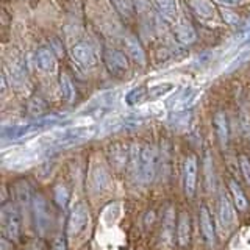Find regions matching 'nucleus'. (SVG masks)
<instances>
[{
  "label": "nucleus",
  "instance_id": "nucleus-29",
  "mask_svg": "<svg viewBox=\"0 0 250 250\" xmlns=\"http://www.w3.org/2000/svg\"><path fill=\"white\" fill-rule=\"evenodd\" d=\"M111 3L114 5V8L119 11L125 18H130L133 13V6L130 0H111Z\"/></svg>",
  "mask_w": 250,
  "mask_h": 250
},
{
  "label": "nucleus",
  "instance_id": "nucleus-1",
  "mask_svg": "<svg viewBox=\"0 0 250 250\" xmlns=\"http://www.w3.org/2000/svg\"><path fill=\"white\" fill-rule=\"evenodd\" d=\"M91 221V213L89 208L84 202L77 203V205L70 211V216L67 219V239L70 241V244H75L74 241L84 238L86 231H88V225Z\"/></svg>",
  "mask_w": 250,
  "mask_h": 250
},
{
  "label": "nucleus",
  "instance_id": "nucleus-4",
  "mask_svg": "<svg viewBox=\"0 0 250 250\" xmlns=\"http://www.w3.org/2000/svg\"><path fill=\"white\" fill-rule=\"evenodd\" d=\"M88 183L89 191L92 192H102L109 186V172L105 166V163L102 161L99 156H94L89 164V172H88Z\"/></svg>",
  "mask_w": 250,
  "mask_h": 250
},
{
  "label": "nucleus",
  "instance_id": "nucleus-23",
  "mask_svg": "<svg viewBox=\"0 0 250 250\" xmlns=\"http://www.w3.org/2000/svg\"><path fill=\"white\" fill-rule=\"evenodd\" d=\"M60 89H61L62 99H64L67 104H72L75 100L77 91H75V86H74L72 80H70V77L64 72L60 75Z\"/></svg>",
  "mask_w": 250,
  "mask_h": 250
},
{
  "label": "nucleus",
  "instance_id": "nucleus-19",
  "mask_svg": "<svg viewBox=\"0 0 250 250\" xmlns=\"http://www.w3.org/2000/svg\"><path fill=\"white\" fill-rule=\"evenodd\" d=\"M213 124H214V128H216V135H217V139H219V144H221L222 148H225L227 144H229V119H227L225 113L217 111L214 114Z\"/></svg>",
  "mask_w": 250,
  "mask_h": 250
},
{
  "label": "nucleus",
  "instance_id": "nucleus-7",
  "mask_svg": "<svg viewBox=\"0 0 250 250\" xmlns=\"http://www.w3.org/2000/svg\"><path fill=\"white\" fill-rule=\"evenodd\" d=\"M104 62L108 69V72L114 77H125L130 70V62L127 55L116 49H106L104 50Z\"/></svg>",
  "mask_w": 250,
  "mask_h": 250
},
{
  "label": "nucleus",
  "instance_id": "nucleus-13",
  "mask_svg": "<svg viewBox=\"0 0 250 250\" xmlns=\"http://www.w3.org/2000/svg\"><path fill=\"white\" fill-rule=\"evenodd\" d=\"M16 197H18V205L21 208V214L28 216V209L33 208V195L30 192L28 183L19 182L16 185Z\"/></svg>",
  "mask_w": 250,
  "mask_h": 250
},
{
  "label": "nucleus",
  "instance_id": "nucleus-3",
  "mask_svg": "<svg viewBox=\"0 0 250 250\" xmlns=\"http://www.w3.org/2000/svg\"><path fill=\"white\" fill-rule=\"evenodd\" d=\"M21 211L14 203H5L0 209V224L5 238L18 241L21 236Z\"/></svg>",
  "mask_w": 250,
  "mask_h": 250
},
{
  "label": "nucleus",
  "instance_id": "nucleus-31",
  "mask_svg": "<svg viewBox=\"0 0 250 250\" xmlns=\"http://www.w3.org/2000/svg\"><path fill=\"white\" fill-rule=\"evenodd\" d=\"M239 166H241V170H242V175H244L247 185L250 186V160L247 156L242 155L239 158Z\"/></svg>",
  "mask_w": 250,
  "mask_h": 250
},
{
  "label": "nucleus",
  "instance_id": "nucleus-10",
  "mask_svg": "<svg viewBox=\"0 0 250 250\" xmlns=\"http://www.w3.org/2000/svg\"><path fill=\"white\" fill-rule=\"evenodd\" d=\"M108 160L116 170L125 169L128 166V160H130V147L125 146L124 143L111 144L108 147Z\"/></svg>",
  "mask_w": 250,
  "mask_h": 250
},
{
  "label": "nucleus",
  "instance_id": "nucleus-18",
  "mask_svg": "<svg viewBox=\"0 0 250 250\" xmlns=\"http://www.w3.org/2000/svg\"><path fill=\"white\" fill-rule=\"evenodd\" d=\"M189 6L199 19L202 21L214 19L216 10H214V5L211 3L209 0H189Z\"/></svg>",
  "mask_w": 250,
  "mask_h": 250
},
{
  "label": "nucleus",
  "instance_id": "nucleus-32",
  "mask_svg": "<svg viewBox=\"0 0 250 250\" xmlns=\"http://www.w3.org/2000/svg\"><path fill=\"white\" fill-rule=\"evenodd\" d=\"M222 16H224V19L227 23H230V25H236V23L239 22V16L236 13H233V11H229V10H224L222 11Z\"/></svg>",
  "mask_w": 250,
  "mask_h": 250
},
{
  "label": "nucleus",
  "instance_id": "nucleus-14",
  "mask_svg": "<svg viewBox=\"0 0 250 250\" xmlns=\"http://www.w3.org/2000/svg\"><path fill=\"white\" fill-rule=\"evenodd\" d=\"M219 219L225 229H231L236 224V211L225 195H221V200H219Z\"/></svg>",
  "mask_w": 250,
  "mask_h": 250
},
{
  "label": "nucleus",
  "instance_id": "nucleus-17",
  "mask_svg": "<svg viewBox=\"0 0 250 250\" xmlns=\"http://www.w3.org/2000/svg\"><path fill=\"white\" fill-rule=\"evenodd\" d=\"M191 239V222H189V214L183 211L178 216V222H177V241L178 246H188Z\"/></svg>",
  "mask_w": 250,
  "mask_h": 250
},
{
  "label": "nucleus",
  "instance_id": "nucleus-24",
  "mask_svg": "<svg viewBox=\"0 0 250 250\" xmlns=\"http://www.w3.org/2000/svg\"><path fill=\"white\" fill-rule=\"evenodd\" d=\"M170 170V147L167 143H163L161 150L158 152V172L163 178H167Z\"/></svg>",
  "mask_w": 250,
  "mask_h": 250
},
{
  "label": "nucleus",
  "instance_id": "nucleus-9",
  "mask_svg": "<svg viewBox=\"0 0 250 250\" xmlns=\"http://www.w3.org/2000/svg\"><path fill=\"white\" fill-rule=\"evenodd\" d=\"M197 158L188 156L183 166V183H185V192L188 197H192L195 194V186H197V172H199Z\"/></svg>",
  "mask_w": 250,
  "mask_h": 250
},
{
  "label": "nucleus",
  "instance_id": "nucleus-25",
  "mask_svg": "<svg viewBox=\"0 0 250 250\" xmlns=\"http://www.w3.org/2000/svg\"><path fill=\"white\" fill-rule=\"evenodd\" d=\"M229 186H230V191H231L233 199H234V207H236L239 211H246L247 209V199H246L244 192H242L241 186L234 182V180H230Z\"/></svg>",
  "mask_w": 250,
  "mask_h": 250
},
{
  "label": "nucleus",
  "instance_id": "nucleus-27",
  "mask_svg": "<svg viewBox=\"0 0 250 250\" xmlns=\"http://www.w3.org/2000/svg\"><path fill=\"white\" fill-rule=\"evenodd\" d=\"M53 199L55 202L58 203V207L61 208H66L67 202H69V191L64 185H57L53 189Z\"/></svg>",
  "mask_w": 250,
  "mask_h": 250
},
{
  "label": "nucleus",
  "instance_id": "nucleus-22",
  "mask_svg": "<svg viewBox=\"0 0 250 250\" xmlns=\"http://www.w3.org/2000/svg\"><path fill=\"white\" fill-rule=\"evenodd\" d=\"M139 160H141V146L131 144L130 146V160H128V174L133 180L139 182Z\"/></svg>",
  "mask_w": 250,
  "mask_h": 250
},
{
  "label": "nucleus",
  "instance_id": "nucleus-2",
  "mask_svg": "<svg viewBox=\"0 0 250 250\" xmlns=\"http://www.w3.org/2000/svg\"><path fill=\"white\" fill-rule=\"evenodd\" d=\"M158 174V150L155 146L144 144L141 147V160H139V183L148 185L152 183Z\"/></svg>",
  "mask_w": 250,
  "mask_h": 250
},
{
  "label": "nucleus",
  "instance_id": "nucleus-11",
  "mask_svg": "<svg viewBox=\"0 0 250 250\" xmlns=\"http://www.w3.org/2000/svg\"><path fill=\"white\" fill-rule=\"evenodd\" d=\"M174 35L177 38V41L185 45H191L195 42V39H197V33H195L194 27L191 25V22L185 18L177 19L174 25Z\"/></svg>",
  "mask_w": 250,
  "mask_h": 250
},
{
  "label": "nucleus",
  "instance_id": "nucleus-30",
  "mask_svg": "<svg viewBox=\"0 0 250 250\" xmlns=\"http://www.w3.org/2000/svg\"><path fill=\"white\" fill-rule=\"evenodd\" d=\"M44 109H45V105H44V102L39 99V97H35V99H31L30 100V104H28V111L31 114H35V116H39V114H42L44 113Z\"/></svg>",
  "mask_w": 250,
  "mask_h": 250
},
{
  "label": "nucleus",
  "instance_id": "nucleus-16",
  "mask_svg": "<svg viewBox=\"0 0 250 250\" xmlns=\"http://www.w3.org/2000/svg\"><path fill=\"white\" fill-rule=\"evenodd\" d=\"M36 66L42 72H53L55 67H57L55 53L50 49H47V47H41L36 52Z\"/></svg>",
  "mask_w": 250,
  "mask_h": 250
},
{
  "label": "nucleus",
  "instance_id": "nucleus-15",
  "mask_svg": "<svg viewBox=\"0 0 250 250\" xmlns=\"http://www.w3.org/2000/svg\"><path fill=\"white\" fill-rule=\"evenodd\" d=\"M199 221H200V230L205 241L208 244H214L216 241V231H214V225L211 221V214L207 207H202L199 211Z\"/></svg>",
  "mask_w": 250,
  "mask_h": 250
},
{
  "label": "nucleus",
  "instance_id": "nucleus-33",
  "mask_svg": "<svg viewBox=\"0 0 250 250\" xmlns=\"http://www.w3.org/2000/svg\"><path fill=\"white\" fill-rule=\"evenodd\" d=\"M52 250H67L66 249V239L62 238V236H57V238H55Z\"/></svg>",
  "mask_w": 250,
  "mask_h": 250
},
{
  "label": "nucleus",
  "instance_id": "nucleus-21",
  "mask_svg": "<svg viewBox=\"0 0 250 250\" xmlns=\"http://www.w3.org/2000/svg\"><path fill=\"white\" fill-rule=\"evenodd\" d=\"M153 2L164 19L169 22H177V18H178L177 0H153Z\"/></svg>",
  "mask_w": 250,
  "mask_h": 250
},
{
  "label": "nucleus",
  "instance_id": "nucleus-6",
  "mask_svg": "<svg viewBox=\"0 0 250 250\" xmlns=\"http://www.w3.org/2000/svg\"><path fill=\"white\" fill-rule=\"evenodd\" d=\"M96 135V127H74V128H66L62 130L60 135L52 138V144L57 146H74L83 141L91 139Z\"/></svg>",
  "mask_w": 250,
  "mask_h": 250
},
{
  "label": "nucleus",
  "instance_id": "nucleus-28",
  "mask_svg": "<svg viewBox=\"0 0 250 250\" xmlns=\"http://www.w3.org/2000/svg\"><path fill=\"white\" fill-rule=\"evenodd\" d=\"M146 96H148V92L144 88H135L125 96V102H127L128 105H136V104H141V102L146 99Z\"/></svg>",
  "mask_w": 250,
  "mask_h": 250
},
{
  "label": "nucleus",
  "instance_id": "nucleus-26",
  "mask_svg": "<svg viewBox=\"0 0 250 250\" xmlns=\"http://www.w3.org/2000/svg\"><path fill=\"white\" fill-rule=\"evenodd\" d=\"M172 89H174V84L172 83H158V84H155L152 86L150 89H148V97H150L152 100H156V99H161L164 97L166 94H169Z\"/></svg>",
  "mask_w": 250,
  "mask_h": 250
},
{
  "label": "nucleus",
  "instance_id": "nucleus-34",
  "mask_svg": "<svg viewBox=\"0 0 250 250\" xmlns=\"http://www.w3.org/2000/svg\"><path fill=\"white\" fill-rule=\"evenodd\" d=\"M214 2L222 6H236L242 3V0H214Z\"/></svg>",
  "mask_w": 250,
  "mask_h": 250
},
{
  "label": "nucleus",
  "instance_id": "nucleus-20",
  "mask_svg": "<svg viewBox=\"0 0 250 250\" xmlns=\"http://www.w3.org/2000/svg\"><path fill=\"white\" fill-rule=\"evenodd\" d=\"M175 233V209L172 205H169L164 211L163 217V239L166 241V244H172Z\"/></svg>",
  "mask_w": 250,
  "mask_h": 250
},
{
  "label": "nucleus",
  "instance_id": "nucleus-5",
  "mask_svg": "<svg viewBox=\"0 0 250 250\" xmlns=\"http://www.w3.org/2000/svg\"><path fill=\"white\" fill-rule=\"evenodd\" d=\"M31 211H33L36 231L41 236H45L52 227V213L49 209V205H47V200L41 194L33 195V208H31Z\"/></svg>",
  "mask_w": 250,
  "mask_h": 250
},
{
  "label": "nucleus",
  "instance_id": "nucleus-12",
  "mask_svg": "<svg viewBox=\"0 0 250 250\" xmlns=\"http://www.w3.org/2000/svg\"><path fill=\"white\" fill-rule=\"evenodd\" d=\"M122 44H124L125 53H127L133 61L138 62L139 66L146 64V52L143 49V45H141V42L138 41L135 36H133V35H125L124 39H122Z\"/></svg>",
  "mask_w": 250,
  "mask_h": 250
},
{
  "label": "nucleus",
  "instance_id": "nucleus-8",
  "mask_svg": "<svg viewBox=\"0 0 250 250\" xmlns=\"http://www.w3.org/2000/svg\"><path fill=\"white\" fill-rule=\"evenodd\" d=\"M70 57L83 69H92L97 66V55L94 47L88 42H78L70 49Z\"/></svg>",
  "mask_w": 250,
  "mask_h": 250
}]
</instances>
